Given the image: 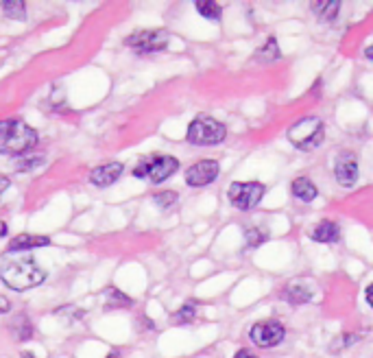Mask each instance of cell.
Wrapping results in <instances>:
<instances>
[{
    "label": "cell",
    "instance_id": "cell-1",
    "mask_svg": "<svg viewBox=\"0 0 373 358\" xmlns=\"http://www.w3.org/2000/svg\"><path fill=\"white\" fill-rule=\"evenodd\" d=\"M0 280H3L11 291H29L40 286L46 280V271L40 269L33 260H14L5 262L0 267Z\"/></svg>",
    "mask_w": 373,
    "mask_h": 358
},
{
    "label": "cell",
    "instance_id": "cell-2",
    "mask_svg": "<svg viewBox=\"0 0 373 358\" xmlns=\"http://www.w3.org/2000/svg\"><path fill=\"white\" fill-rule=\"evenodd\" d=\"M38 145V131L22 121L0 123V153L22 155Z\"/></svg>",
    "mask_w": 373,
    "mask_h": 358
},
{
    "label": "cell",
    "instance_id": "cell-3",
    "mask_svg": "<svg viewBox=\"0 0 373 358\" xmlns=\"http://www.w3.org/2000/svg\"><path fill=\"white\" fill-rule=\"evenodd\" d=\"M227 136V129L223 123H219L216 118L212 116H199L195 121L190 123L188 127V142L195 147H214V145H221Z\"/></svg>",
    "mask_w": 373,
    "mask_h": 358
},
{
    "label": "cell",
    "instance_id": "cell-4",
    "mask_svg": "<svg viewBox=\"0 0 373 358\" xmlns=\"http://www.w3.org/2000/svg\"><path fill=\"white\" fill-rule=\"evenodd\" d=\"M177 169H179V162L173 155H153V158H144L136 164L134 177L147 179L151 184H162L171 175H175Z\"/></svg>",
    "mask_w": 373,
    "mask_h": 358
},
{
    "label": "cell",
    "instance_id": "cell-5",
    "mask_svg": "<svg viewBox=\"0 0 373 358\" xmlns=\"http://www.w3.org/2000/svg\"><path fill=\"white\" fill-rule=\"evenodd\" d=\"M323 136H326V127H323V123L317 116H308L288 129V140H291L299 151L317 149L323 142Z\"/></svg>",
    "mask_w": 373,
    "mask_h": 358
},
{
    "label": "cell",
    "instance_id": "cell-6",
    "mask_svg": "<svg viewBox=\"0 0 373 358\" xmlns=\"http://www.w3.org/2000/svg\"><path fill=\"white\" fill-rule=\"evenodd\" d=\"M264 193H267V188L260 182H234L227 190V197H230V204L238 210H251L256 208Z\"/></svg>",
    "mask_w": 373,
    "mask_h": 358
},
{
    "label": "cell",
    "instance_id": "cell-7",
    "mask_svg": "<svg viewBox=\"0 0 373 358\" xmlns=\"http://www.w3.org/2000/svg\"><path fill=\"white\" fill-rule=\"evenodd\" d=\"M168 38H171V35L162 29H147V31L131 33L125 40V44L140 55H149V53L164 51L168 46Z\"/></svg>",
    "mask_w": 373,
    "mask_h": 358
},
{
    "label": "cell",
    "instance_id": "cell-8",
    "mask_svg": "<svg viewBox=\"0 0 373 358\" xmlns=\"http://www.w3.org/2000/svg\"><path fill=\"white\" fill-rule=\"evenodd\" d=\"M249 337L258 348H275V345L282 343V339H284V326L280 321H273V319L260 321V324L251 328Z\"/></svg>",
    "mask_w": 373,
    "mask_h": 358
},
{
    "label": "cell",
    "instance_id": "cell-9",
    "mask_svg": "<svg viewBox=\"0 0 373 358\" xmlns=\"http://www.w3.org/2000/svg\"><path fill=\"white\" fill-rule=\"evenodd\" d=\"M334 177L345 188H352L358 182V158L352 151H343L334 162Z\"/></svg>",
    "mask_w": 373,
    "mask_h": 358
},
{
    "label": "cell",
    "instance_id": "cell-10",
    "mask_svg": "<svg viewBox=\"0 0 373 358\" xmlns=\"http://www.w3.org/2000/svg\"><path fill=\"white\" fill-rule=\"evenodd\" d=\"M219 162L216 160H201L197 164H192L190 169L186 171V184L192 188L199 186H208L212 184L216 177H219Z\"/></svg>",
    "mask_w": 373,
    "mask_h": 358
},
{
    "label": "cell",
    "instance_id": "cell-11",
    "mask_svg": "<svg viewBox=\"0 0 373 358\" xmlns=\"http://www.w3.org/2000/svg\"><path fill=\"white\" fill-rule=\"evenodd\" d=\"M125 166L120 162H110V164H103L99 166V169H94L90 173V184L99 186V188H105V186H112L116 179H120V175H123Z\"/></svg>",
    "mask_w": 373,
    "mask_h": 358
},
{
    "label": "cell",
    "instance_id": "cell-12",
    "mask_svg": "<svg viewBox=\"0 0 373 358\" xmlns=\"http://www.w3.org/2000/svg\"><path fill=\"white\" fill-rule=\"evenodd\" d=\"M51 245L48 236H35V234H20L7 245V252H29V249H38Z\"/></svg>",
    "mask_w": 373,
    "mask_h": 358
},
{
    "label": "cell",
    "instance_id": "cell-13",
    "mask_svg": "<svg viewBox=\"0 0 373 358\" xmlns=\"http://www.w3.org/2000/svg\"><path fill=\"white\" fill-rule=\"evenodd\" d=\"M339 236H341V230L334 221H321L310 230V238L317 243H334L339 241Z\"/></svg>",
    "mask_w": 373,
    "mask_h": 358
},
{
    "label": "cell",
    "instance_id": "cell-14",
    "mask_svg": "<svg viewBox=\"0 0 373 358\" xmlns=\"http://www.w3.org/2000/svg\"><path fill=\"white\" fill-rule=\"evenodd\" d=\"M291 193L295 199L304 201V204H310V201H315V197H317V186L312 184L308 177H297L291 184Z\"/></svg>",
    "mask_w": 373,
    "mask_h": 358
},
{
    "label": "cell",
    "instance_id": "cell-15",
    "mask_svg": "<svg viewBox=\"0 0 373 358\" xmlns=\"http://www.w3.org/2000/svg\"><path fill=\"white\" fill-rule=\"evenodd\" d=\"M312 11H315L321 20L334 22L336 16L341 14V3L339 0H317V3H312Z\"/></svg>",
    "mask_w": 373,
    "mask_h": 358
},
{
    "label": "cell",
    "instance_id": "cell-16",
    "mask_svg": "<svg viewBox=\"0 0 373 358\" xmlns=\"http://www.w3.org/2000/svg\"><path fill=\"white\" fill-rule=\"evenodd\" d=\"M284 295L291 300V304H308L312 300V291L304 282H291L288 284V289L284 291Z\"/></svg>",
    "mask_w": 373,
    "mask_h": 358
},
{
    "label": "cell",
    "instance_id": "cell-17",
    "mask_svg": "<svg viewBox=\"0 0 373 358\" xmlns=\"http://www.w3.org/2000/svg\"><path fill=\"white\" fill-rule=\"evenodd\" d=\"M103 300H105V306L107 308H131V297H127L125 293H120L114 286L103 291Z\"/></svg>",
    "mask_w": 373,
    "mask_h": 358
},
{
    "label": "cell",
    "instance_id": "cell-18",
    "mask_svg": "<svg viewBox=\"0 0 373 358\" xmlns=\"http://www.w3.org/2000/svg\"><path fill=\"white\" fill-rule=\"evenodd\" d=\"M280 57H282V53H280V46H278V40H275V38H269V42L256 51V59L262 64L278 62Z\"/></svg>",
    "mask_w": 373,
    "mask_h": 358
},
{
    "label": "cell",
    "instance_id": "cell-19",
    "mask_svg": "<svg viewBox=\"0 0 373 358\" xmlns=\"http://www.w3.org/2000/svg\"><path fill=\"white\" fill-rule=\"evenodd\" d=\"M3 11L11 20H27V3L24 0H3Z\"/></svg>",
    "mask_w": 373,
    "mask_h": 358
},
{
    "label": "cell",
    "instance_id": "cell-20",
    "mask_svg": "<svg viewBox=\"0 0 373 358\" xmlns=\"http://www.w3.org/2000/svg\"><path fill=\"white\" fill-rule=\"evenodd\" d=\"M195 7H197V11H199V14H201L203 18L214 20V22H219V20H221L223 9H221V5H216L214 0H197Z\"/></svg>",
    "mask_w": 373,
    "mask_h": 358
},
{
    "label": "cell",
    "instance_id": "cell-21",
    "mask_svg": "<svg viewBox=\"0 0 373 358\" xmlns=\"http://www.w3.org/2000/svg\"><path fill=\"white\" fill-rule=\"evenodd\" d=\"M195 317H197V302L195 300H188L173 315V321H175V324H190V321H195Z\"/></svg>",
    "mask_w": 373,
    "mask_h": 358
},
{
    "label": "cell",
    "instance_id": "cell-22",
    "mask_svg": "<svg viewBox=\"0 0 373 358\" xmlns=\"http://www.w3.org/2000/svg\"><path fill=\"white\" fill-rule=\"evenodd\" d=\"M267 234H264L262 230H258V228H247L245 230V243H247V247H251V249H254V247H260L264 241H267Z\"/></svg>",
    "mask_w": 373,
    "mask_h": 358
},
{
    "label": "cell",
    "instance_id": "cell-23",
    "mask_svg": "<svg viewBox=\"0 0 373 358\" xmlns=\"http://www.w3.org/2000/svg\"><path fill=\"white\" fill-rule=\"evenodd\" d=\"M153 201H155V206H160L162 210H168L177 204V193H173V190H164V193L155 195Z\"/></svg>",
    "mask_w": 373,
    "mask_h": 358
},
{
    "label": "cell",
    "instance_id": "cell-24",
    "mask_svg": "<svg viewBox=\"0 0 373 358\" xmlns=\"http://www.w3.org/2000/svg\"><path fill=\"white\" fill-rule=\"evenodd\" d=\"M11 310V302L7 300L5 295H0V315H5V313H9Z\"/></svg>",
    "mask_w": 373,
    "mask_h": 358
},
{
    "label": "cell",
    "instance_id": "cell-25",
    "mask_svg": "<svg viewBox=\"0 0 373 358\" xmlns=\"http://www.w3.org/2000/svg\"><path fill=\"white\" fill-rule=\"evenodd\" d=\"M9 188V179L5 175H0V197L5 195V190Z\"/></svg>",
    "mask_w": 373,
    "mask_h": 358
},
{
    "label": "cell",
    "instance_id": "cell-26",
    "mask_svg": "<svg viewBox=\"0 0 373 358\" xmlns=\"http://www.w3.org/2000/svg\"><path fill=\"white\" fill-rule=\"evenodd\" d=\"M365 297H367V304L373 308V284L369 286V289H367V293H365Z\"/></svg>",
    "mask_w": 373,
    "mask_h": 358
},
{
    "label": "cell",
    "instance_id": "cell-27",
    "mask_svg": "<svg viewBox=\"0 0 373 358\" xmlns=\"http://www.w3.org/2000/svg\"><path fill=\"white\" fill-rule=\"evenodd\" d=\"M234 358H256V356H254V354H249L247 350H240V352L234 354Z\"/></svg>",
    "mask_w": 373,
    "mask_h": 358
},
{
    "label": "cell",
    "instance_id": "cell-28",
    "mask_svg": "<svg viewBox=\"0 0 373 358\" xmlns=\"http://www.w3.org/2000/svg\"><path fill=\"white\" fill-rule=\"evenodd\" d=\"M365 55H367L369 59H373V44H371V46H369V49L365 51Z\"/></svg>",
    "mask_w": 373,
    "mask_h": 358
},
{
    "label": "cell",
    "instance_id": "cell-29",
    "mask_svg": "<svg viewBox=\"0 0 373 358\" xmlns=\"http://www.w3.org/2000/svg\"><path fill=\"white\" fill-rule=\"evenodd\" d=\"M107 358H120V352H116V350H114V352L107 354Z\"/></svg>",
    "mask_w": 373,
    "mask_h": 358
}]
</instances>
